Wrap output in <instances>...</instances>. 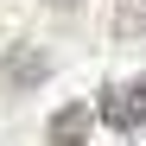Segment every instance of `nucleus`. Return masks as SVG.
<instances>
[{"mask_svg":"<svg viewBox=\"0 0 146 146\" xmlns=\"http://www.w3.org/2000/svg\"><path fill=\"white\" fill-rule=\"evenodd\" d=\"M38 76H44V51H32V44H19V51L7 57V83H13V89H32Z\"/></svg>","mask_w":146,"mask_h":146,"instance_id":"nucleus-3","label":"nucleus"},{"mask_svg":"<svg viewBox=\"0 0 146 146\" xmlns=\"http://www.w3.org/2000/svg\"><path fill=\"white\" fill-rule=\"evenodd\" d=\"M89 121H95V108H89V102H70V108H57V114H51V146H83Z\"/></svg>","mask_w":146,"mask_h":146,"instance_id":"nucleus-2","label":"nucleus"},{"mask_svg":"<svg viewBox=\"0 0 146 146\" xmlns=\"http://www.w3.org/2000/svg\"><path fill=\"white\" fill-rule=\"evenodd\" d=\"M95 114H102L108 127H121V133L146 127V83H140V76H133V83H108L102 102H95Z\"/></svg>","mask_w":146,"mask_h":146,"instance_id":"nucleus-1","label":"nucleus"}]
</instances>
